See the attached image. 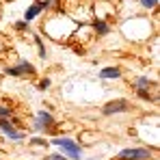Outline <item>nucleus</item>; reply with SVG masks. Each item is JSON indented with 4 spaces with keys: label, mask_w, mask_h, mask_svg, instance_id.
<instances>
[{
    "label": "nucleus",
    "mask_w": 160,
    "mask_h": 160,
    "mask_svg": "<svg viewBox=\"0 0 160 160\" xmlns=\"http://www.w3.org/2000/svg\"><path fill=\"white\" fill-rule=\"evenodd\" d=\"M11 117H13V110L9 106H2L0 104V119H11Z\"/></svg>",
    "instance_id": "nucleus-10"
},
{
    "label": "nucleus",
    "mask_w": 160,
    "mask_h": 160,
    "mask_svg": "<svg viewBox=\"0 0 160 160\" xmlns=\"http://www.w3.org/2000/svg\"><path fill=\"white\" fill-rule=\"evenodd\" d=\"M52 145L63 147V149L67 152V156H72V160H80V156H82L80 145L76 141H72V138H52Z\"/></svg>",
    "instance_id": "nucleus-1"
},
{
    "label": "nucleus",
    "mask_w": 160,
    "mask_h": 160,
    "mask_svg": "<svg viewBox=\"0 0 160 160\" xmlns=\"http://www.w3.org/2000/svg\"><path fill=\"white\" fill-rule=\"evenodd\" d=\"M46 160H65V158L58 156V154H50V156H46Z\"/></svg>",
    "instance_id": "nucleus-17"
},
{
    "label": "nucleus",
    "mask_w": 160,
    "mask_h": 160,
    "mask_svg": "<svg viewBox=\"0 0 160 160\" xmlns=\"http://www.w3.org/2000/svg\"><path fill=\"white\" fill-rule=\"evenodd\" d=\"M152 152L145 147H130V149H121L117 154V160H149Z\"/></svg>",
    "instance_id": "nucleus-2"
},
{
    "label": "nucleus",
    "mask_w": 160,
    "mask_h": 160,
    "mask_svg": "<svg viewBox=\"0 0 160 160\" xmlns=\"http://www.w3.org/2000/svg\"><path fill=\"white\" fill-rule=\"evenodd\" d=\"M48 87H50V78H43L41 82H39V89H43V91H46Z\"/></svg>",
    "instance_id": "nucleus-15"
},
{
    "label": "nucleus",
    "mask_w": 160,
    "mask_h": 160,
    "mask_svg": "<svg viewBox=\"0 0 160 160\" xmlns=\"http://www.w3.org/2000/svg\"><path fill=\"white\" fill-rule=\"evenodd\" d=\"M15 28H20V30H26V22H18V24H15Z\"/></svg>",
    "instance_id": "nucleus-18"
},
{
    "label": "nucleus",
    "mask_w": 160,
    "mask_h": 160,
    "mask_svg": "<svg viewBox=\"0 0 160 160\" xmlns=\"http://www.w3.org/2000/svg\"><path fill=\"white\" fill-rule=\"evenodd\" d=\"M100 78H112V80H117V78H121V69H119V67H104V69L100 72Z\"/></svg>",
    "instance_id": "nucleus-7"
},
{
    "label": "nucleus",
    "mask_w": 160,
    "mask_h": 160,
    "mask_svg": "<svg viewBox=\"0 0 160 160\" xmlns=\"http://www.w3.org/2000/svg\"><path fill=\"white\" fill-rule=\"evenodd\" d=\"M93 28H95V30H98L100 35H104V32H108V24L104 22V20H95V22H93Z\"/></svg>",
    "instance_id": "nucleus-9"
},
{
    "label": "nucleus",
    "mask_w": 160,
    "mask_h": 160,
    "mask_svg": "<svg viewBox=\"0 0 160 160\" xmlns=\"http://www.w3.org/2000/svg\"><path fill=\"white\" fill-rule=\"evenodd\" d=\"M138 98H143V100H149V102H154L156 98H152L149 93H147V89H138Z\"/></svg>",
    "instance_id": "nucleus-12"
},
{
    "label": "nucleus",
    "mask_w": 160,
    "mask_h": 160,
    "mask_svg": "<svg viewBox=\"0 0 160 160\" xmlns=\"http://www.w3.org/2000/svg\"><path fill=\"white\" fill-rule=\"evenodd\" d=\"M30 143H32V145H39V147H46V145H48V143H46L43 138H32Z\"/></svg>",
    "instance_id": "nucleus-14"
},
{
    "label": "nucleus",
    "mask_w": 160,
    "mask_h": 160,
    "mask_svg": "<svg viewBox=\"0 0 160 160\" xmlns=\"http://www.w3.org/2000/svg\"><path fill=\"white\" fill-rule=\"evenodd\" d=\"M4 72H7L9 76H32V74H35V67H32L30 63H26V61H20L18 67H7Z\"/></svg>",
    "instance_id": "nucleus-3"
},
{
    "label": "nucleus",
    "mask_w": 160,
    "mask_h": 160,
    "mask_svg": "<svg viewBox=\"0 0 160 160\" xmlns=\"http://www.w3.org/2000/svg\"><path fill=\"white\" fill-rule=\"evenodd\" d=\"M126 108H128V102L126 100H115V102H108L106 106L102 108V112L104 115H117V112H121Z\"/></svg>",
    "instance_id": "nucleus-6"
},
{
    "label": "nucleus",
    "mask_w": 160,
    "mask_h": 160,
    "mask_svg": "<svg viewBox=\"0 0 160 160\" xmlns=\"http://www.w3.org/2000/svg\"><path fill=\"white\" fill-rule=\"evenodd\" d=\"M141 4H143V7H147V9H154V7L158 4V0H141Z\"/></svg>",
    "instance_id": "nucleus-13"
},
{
    "label": "nucleus",
    "mask_w": 160,
    "mask_h": 160,
    "mask_svg": "<svg viewBox=\"0 0 160 160\" xmlns=\"http://www.w3.org/2000/svg\"><path fill=\"white\" fill-rule=\"evenodd\" d=\"M54 126V115L50 112H46V110H41V112H37V123H35V128L41 132V130H50Z\"/></svg>",
    "instance_id": "nucleus-5"
},
{
    "label": "nucleus",
    "mask_w": 160,
    "mask_h": 160,
    "mask_svg": "<svg viewBox=\"0 0 160 160\" xmlns=\"http://www.w3.org/2000/svg\"><path fill=\"white\" fill-rule=\"evenodd\" d=\"M0 130L7 134L9 138H13V141H22V138H24V132H18V128H15L9 119H0Z\"/></svg>",
    "instance_id": "nucleus-4"
},
{
    "label": "nucleus",
    "mask_w": 160,
    "mask_h": 160,
    "mask_svg": "<svg viewBox=\"0 0 160 160\" xmlns=\"http://www.w3.org/2000/svg\"><path fill=\"white\" fill-rule=\"evenodd\" d=\"M149 84H152L149 78H138V80H136V87H138V89H147Z\"/></svg>",
    "instance_id": "nucleus-11"
},
{
    "label": "nucleus",
    "mask_w": 160,
    "mask_h": 160,
    "mask_svg": "<svg viewBox=\"0 0 160 160\" xmlns=\"http://www.w3.org/2000/svg\"><path fill=\"white\" fill-rule=\"evenodd\" d=\"M37 46H39V54L41 56H46V48H43V43H41V39L37 37Z\"/></svg>",
    "instance_id": "nucleus-16"
},
{
    "label": "nucleus",
    "mask_w": 160,
    "mask_h": 160,
    "mask_svg": "<svg viewBox=\"0 0 160 160\" xmlns=\"http://www.w3.org/2000/svg\"><path fill=\"white\" fill-rule=\"evenodd\" d=\"M43 9H46V7H41V4H37V2H35V4H30V7L26 9V15H24V18H26V22L35 20V18H37V15L43 11Z\"/></svg>",
    "instance_id": "nucleus-8"
}]
</instances>
